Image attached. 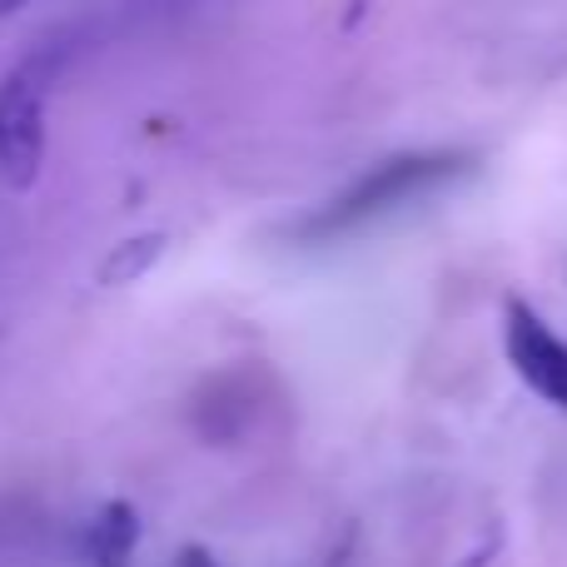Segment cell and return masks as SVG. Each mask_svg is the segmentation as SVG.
Masks as SVG:
<instances>
[{"mask_svg": "<svg viewBox=\"0 0 567 567\" xmlns=\"http://www.w3.org/2000/svg\"><path fill=\"white\" fill-rule=\"evenodd\" d=\"M473 169V155L463 150H413V155H393L379 159L373 169H363L349 189H339L333 199H323L313 215H303L293 225V235L303 245H329V239H343L353 229H369L373 219L393 215V209L413 205L423 195H439L443 185H453L458 175Z\"/></svg>", "mask_w": 567, "mask_h": 567, "instance_id": "6da1fadb", "label": "cell"}, {"mask_svg": "<svg viewBox=\"0 0 567 567\" xmlns=\"http://www.w3.org/2000/svg\"><path fill=\"white\" fill-rule=\"evenodd\" d=\"M60 50H30L0 80V185L25 195L40 185L50 150V90H55Z\"/></svg>", "mask_w": 567, "mask_h": 567, "instance_id": "7a4b0ae2", "label": "cell"}, {"mask_svg": "<svg viewBox=\"0 0 567 567\" xmlns=\"http://www.w3.org/2000/svg\"><path fill=\"white\" fill-rule=\"evenodd\" d=\"M503 353L538 399L567 413V339L548 329V319L528 299L503 303Z\"/></svg>", "mask_w": 567, "mask_h": 567, "instance_id": "3957f363", "label": "cell"}, {"mask_svg": "<svg viewBox=\"0 0 567 567\" xmlns=\"http://www.w3.org/2000/svg\"><path fill=\"white\" fill-rule=\"evenodd\" d=\"M140 548V513L125 498L105 503L95 518L85 523V563L90 567H130Z\"/></svg>", "mask_w": 567, "mask_h": 567, "instance_id": "277c9868", "label": "cell"}, {"mask_svg": "<svg viewBox=\"0 0 567 567\" xmlns=\"http://www.w3.org/2000/svg\"><path fill=\"white\" fill-rule=\"evenodd\" d=\"M165 255V235H140V239H125L115 245V255L100 265V284H135L150 275V265Z\"/></svg>", "mask_w": 567, "mask_h": 567, "instance_id": "5b68a950", "label": "cell"}, {"mask_svg": "<svg viewBox=\"0 0 567 567\" xmlns=\"http://www.w3.org/2000/svg\"><path fill=\"white\" fill-rule=\"evenodd\" d=\"M175 567H225V563H219V558H215V553H209V548H199V543H195V548H179Z\"/></svg>", "mask_w": 567, "mask_h": 567, "instance_id": "8992f818", "label": "cell"}]
</instances>
